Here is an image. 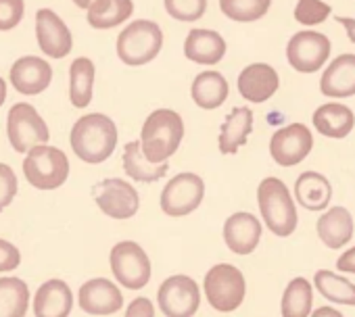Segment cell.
I'll list each match as a JSON object with an SVG mask.
<instances>
[{
	"label": "cell",
	"instance_id": "6da1fadb",
	"mask_svg": "<svg viewBox=\"0 0 355 317\" xmlns=\"http://www.w3.org/2000/svg\"><path fill=\"white\" fill-rule=\"evenodd\" d=\"M71 148L84 163L96 165L113 154L117 146V127L111 117L90 113L80 117L71 127Z\"/></svg>",
	"mask_w": 355,
	"mask_h": 317
},
{
	"label": "cell",
	"instance_id": "7a4b0ae2",
	"mask_svg": "<svg viewBox=\"0 0 355 317\" xmlns=\"http://www.w3.org/2000/svg\"><path fill=\"white\" fill-rule=\"evenodd\" d=\"M184 138V121L171 109L153 111L140 134L142 152L150 163H167V158L180 148Z\"/></svg>",
	"mask_w": 355,
	"mask_h": 317
},
{
	"label": "cell",
	"instance_id": "3957f363",
	"mask_svg": "<svg viewBox=\"0 0 355 317\" xmlns=\"http://www.w3.org/2000/svg\"><path fill=\"white\" fill-rule=\"evenodd\" d=\"M257 205H259V213L263 217L266 228L274 236L288 238L291 234H295L297 224H299L297 207L286 184L280 178L270 176L261 180L257 188Z\"/></svg>",
	"mask_w": 355,
	"mask_h": 317
},
{
	"label": "cell",
	"instance_id": "277c9868",
	"mask_svg": "<svg viewBox=\"0 0 355 317\" xmlns=\"http://www.w3.org/2000/svg\"><path fill=\"white\" fill-rule=\"evenodd\" d=\"M203 292L207 302L220 313L236 311L247 294V282L243 271L232 263H218L209 267L203 280Z\"/></svg>",
	"mask_w": 355,
	"mask_h": 317
},
{
	"label": "cell",
	"instance_id": "5b68a950",
	"mask_svg": "<svg viewBox=\"0 0 355 317\" xmlns=\"http://www.w3.org/2000/svg\"><path fill=\"white\" fill-rule=\"evenodd\" d=\"M24 174L28 184L38 190L61 188L69 178V158L57 146H36L24 161Z\"/></svg>",
	"mask_w": 355,
	"mask_h": 317
},
{
	"label": "cell",
	"instance_id": "8992f818",
	"mask_svg": "<svg viewBox=\"0 0 355 317\" xmlns=\"http://www.w3.org/2000/svg\"><path fill=\"white\" fill-rule=\"evenodd\" d=\"M161 44H163L161 28L153 21L138 19L119 34L117 57L130 67H140L150 63L159 55Z\"/></svg>",
	"mask_w": 355,
	"mask_h": 317
},
{
	"label": "cell",
	"instance_id": "52a82bcc",
	"mask_svg": "<svg viewBox=\"0 0 355 317\" xmlns=\"http://www.w3.org/2000/svg\"><path fill=\"white\" fill-rule=\"evenodd\" d=\"M111 271L117 280L128 290H140L150 282V259L146 251L134 242V240H121L111 248L109 255Z\"/></svg>",
	"mask_w": 355,
	"mask_h": 317
},
{
	"label": "cell",
	"instance_id": "ba28073f",
	"mask_svg": "<svg viewBox=\"0 0 355 317\" xmlns=\"http://www.w3.org/2000/svg\"><path fill=\"white\" fill-rule=\"evenodd\" d=\"M205 199V182L197 174L173 176L161 192V211L167 217H187L195 213Z\"/></svg>",
	"mask_w": 355,
	"mask_h": 317
},
{
	"label": "cell",
	"instance_id": "9c48e42d",
	"mask_svg": "<svg viewBox=\"0 0 355 317\" xmlns=\"http://www.w3.org/2000/svg\"><path fill=\"white\" fill-rule=\"evenodd\" d=\"M157 302L165 317H195L201 305V288L191 275L175 273L159 286Z\"/></svg>",
	"mask_w": 355,
	"mask_h": 317
},
{
	"label": "cell",
	"instance_id": "30bf717a",
	"mask_svg": "<svg viewBox=\"0 0 355 317\" xmlns=\"http://www.w3.org/2000/svg\"><path fill=\"white\" fill-rule=\"evenodd\" d=\"M7 134L11 140V146L17 152H30L36 146H42L49 142V125L38 115V111L28 105L19 102L15 105L7 115Z\"/></svg>",
	"mask_w": 355,
	"mask_h": 317
},
{
	"label": "cell",
	"instance_id": "8fae6325",
	"mask_svg": "<svg viewBox=\"0 0 355 317\" xmlns=\"http://www.w3.org/2000/svg\"><path fill=\"white\" fill-rule=\"evenodd\" d=\"M96 207L111 219H130L140 209L138 190L119 178L103 180L92 190Z\"/></svg>",
	"mask_w": 355,
	"mask_h": 317
},
{
	"label": "cell",
	"instance_id": "7c38bea8",
	"mask_svg": "<svg viewBox=\"0 0 355 317\" xmlns=\"http://www.w3.org/2000/svg\"><path fill=\"white\" fill-rule=\"evenodd\" d=\"M313 148V136L307 125L291 123L280 127L270 140V154L280 167H295Z\"/></svg>",
	"mask_w": 355,
	"mask_h": 317
},
{
	"label": "cell",
	"instance_id": "4fadbf2b",
	"mask_svg": "<svg viewBox=\"0 0 355 317\" xmlns=\"http://www.w3.org/2000/svg\"><path fill=\"white\" fill-rule=\"evenodd\" d=\"M328 55H330V42L324 34H318V32L295 34L286 48L291 67L301 73L318 71L326 63Z\"/></svg>",
	"mask_w": 355,
	"mask_h": 317
},
{
	"label": "cell",
	"instance_id": "5bb4252c",
	"mask_svg": "<svg viewBox=\"0 0 355 317\" xmlns=\"http://www.w3.org/2000/svg\"><path fill=\"white\" fill-rule=\"evenodd\" d=\"M78 305L88 315H113L123 307V294L117 284L107 278H94L82 284L78 294Z\"/></svg>",
	"mask_w": 355,
	"mask_h": 317
},
{
	"label": "cell",
	"instance_id": "9a60e30c",
	"mask_svg": "<svg viewBox=\"0 0 355 317\" xmlns=\"http://www.w3.org/2000/svg\"><path fill=\"white\" fill-rule=\"evenodd\" d=\"M261 221L249 211L232 213L224 224V242L234 255H251L261 240Z\"/></svg>",
	"mask_w": 355,
	"mask_h": 317
},
{
	"label": "cell",
	"instance_id": "2e32d148",
	"mask_svg": "<svg viewBox=\"0 0 355 317\" xmlns=\"http://www.w3.org/2000/svg\"><path fill=\"white\" fill-rule=\"evenodd\" d=\"M36 36L44 55L53 59H63L71 51V34L63 19L51 9H40L36 13Z\"/></svg>",
	"mask_w": 355,
	"mask_h": 317
},
{
	"label": "cell",
	"instance_id": "e0dca14e",
	"mask_svg": "<svg viewBox=\"0 0 355 317\" xmlns=\"http://www.w3.org/2000/svg\"><path fill=\"white\" fill-rule=\"evenodd\" d=\"M315 232L326 248L340 251L353 238V232H355L353 215L345 207H330L326 213H322L318 217Z\"/></svg>",
	"mask_w": 355,
	"mask_h": 317
},
{
	"label": "cell",
	"instance_id": "ac0fdd59",
	"mask_svg": "<svg viewBox=\"0 0 355 317\" xmlns=\"http://www.w3.org/2000/svg\"><path fill=\"white\" fill-rule=\"evenodd\" d=\"M53 67L40 57H24L11 67V84L17 92L34 96L51 86Z\"/></svg>",
	"mask_w": 355,
	"mask_h": 317
},
{
	"label": "cell",
	"instance_id": "d6986e66",
	"mask_svg": "<svg viewBox=\"0 0 355 317\" xmlns=\"http://www.w3.org/2000/svg\"><path fill=\"white\" fill-rule=\"evenodd\" d=\"M278 73L266 63H255L243 69L239 75V92L249 102H266L278 90Z\"/></svg>",
	"mask_w": 355,
	"mask_h": 317
},
{
	"label": "cell",
	"instance_id": "ffe728a7",
	"mask_svg": "<svg viewBox=\"0 0 355 317\" xmlns=\"http://www.w3.org/2000/svg\"><path fill=\"white\" fill-rule=\"evenodd\" d=\"M73 309V292L63 280L44 282L34 296L36 317H69Z\"/></svg>",
	"mask_w": 355,
	"mask_h": 317
},
{
	"label": "cell",
	"instance_id": "44dd1931",
	"mask_svg": "<svg viewBox=\"0 0 355 317\" xmlns=\"http://www.w3.org/2000/svg\"><path fill=\"white\" fill-rule=\"evenodd\" d=\"M320 90L328 98H347L355 94V55L336 57L324 71Z\"/></svg>",
	"mask_w": 355,
	"mask_h": 317
},
{
	"label": "cell",
	"instance_id": "7402d4cb",
	"mask_svg": "<svg viewBox=\"0 0 355 317\" xmlns=\"http://www.w3.org/2000/svg\"><path fill=\"white\" fill-rule=\"evenodd\" d=\"M295 201L307 211H324L332 201V184L318 172H303L295 182Z\"/></svg>",
	"mask_w": 355,
	"mask_h": 317
},
{
	"label": "cell",
	"instance_id": "603a6c76",
	"mask_svg": "<svg viewBox=\"0 0 355 317\" xmlns=\"http://www.w3.org/2000/svg\"><path fill=\"white\" fill-rule=\"evenodd\" d=\"M253 129V113L249 107H236L228 113L220 129V152L222 154H236L241 146L247 144L249 134Z\"/></svg>",
	"mask_w": 355,
	"mask_h": 317
},
{
	"label": "cell",
	"instance_id": "cb8c5ba5",
	"mask_svg": "<svg viewBox=\"0 0 355 317\" xmlns=\"http://www.w3.org/2000/svg\"><path fill=\"white\" fill-rule=\"evenodd\" d=\"M184 55L199 65H216L226 55V42L211 30H193L184 42Z\"/></svg>",
	"mask_w": 355,
	"mask_h": 317
},
{
	"label": "cell",
	"instance_id": "d4e9b609",
	"mask_svg": "<svg viewBox=\"0 0 355 317\" xmlns=\"http://www.w3.org/2000/svg\"><path fill=\"white\" fill-rule=\"evenodd\" d=\"M313 125L315 129L326 138H345L351 134L355 125V115L347 105L340 102H326L313 113Z\"/></svg>",
	"mask_w": 355,
	"mask_h": 317
},
{
	"label": "cell",
	"instance_id": "484cf974",
	"mask_svg": "<svg viewBox=\"0 0 355 317\" xmlns=\"http://www.w3.org/2000/svg\"><path fill=\"white\" fill-rule=\"evenodd\" d=\"M123 172L134 182L153 184V182H159L167 174V163H159V165L150 163L142 152L140 140H134V142H128L123 148Z\"/></svg>",
	"mask_w": 355,
	"mask_h": 317
},
{
	"label": "cell",
	"instance_id": "4316f807",
	"mask_svg": "<svg viewBox=\"0 0 355 317\" xmlns=\"http://www.w3.org/2000/svg\"><path fill=\"white\" fill-rule=\"evenodd\" d=\"M191 94L197 107L211 111L224 105V100L228 98V82L218 71H203L195 78Z\"/></svg>",
	"mask_w": 355,
	"mask_h": 317
},
{
	"label": "cell",
	"instance_id": "83f0119b",
	"mask_svg": "<svg viewBox=\"0 0 355 317\" xmlns=\"http://www.w3.org/2000/svg\"><path fill=\"white\" fill-rule=\"evenodd\" d=\"M313 305V282L305 278H293L284 292L280 302L282 317H309Z\"/></svg>",
	"mask_w": 355,
	"mask_h": 317
},
{
	"label": "cell",
	"instance_id": "f1b7e54d",
	"mask_svg": "<svg viewBox=\"0 0 355 317\" xmlns=\"http://www.w3.org/2000/svg\"><path fill=\"white\" fill-rule=\"evenodd\" d=\"M313 288L330 302L334 305H347L355 307V284H351L347 278L330 271V269H318L313 275Z\"/></svg>",
	"mask_w": 355,
	"mask_h": 317
},
{
	"label": "cell",
	"instance_id": "f546056e",
	"mask_svg": "<svg viewBox=\"0 0 355 317\" xmlns=\"http://www.w3.org/2000/svg\"><path fill=\"white\" fill-rule=\"evenodd\" d=\"M30 288L21 278H0V317H26Z\"/></svg>",
	"mask_w": 355,
	"mask_h": 317
},
{
	"label": "cell",
	"instance_id": "4dcf8cb0",
	"mask_svg": "<svg viewBox=\"0 0 355 317\" xmlns=\"http://www.w3.org/2000/svg\"><path fill=\"white\" fill-rule=\"evenodd\" d=\"M132 11V0H94L88 9V24L96 30H109L123 24Z\"/></svg>",
	"mask_w": 355,
	"mask_h": 317
},
{
	"label": "cell",
	"instance_id": "1f68e13d",
	"mask_svg": "<svg viewBox=\"0 0 355 317\" xmlns=\"http://www.w3.org/2000/svg\"><path fill=\"white\" fill-rule=\"evenodd\" d=\"M94 86V63L90 59H76L69 69V98L71 105L84 109L92 100Z\"/></svg>",
	"mask_w": 355,
	"mask_h": 317
},
{
	"label": "cell",
	"instance_id": "d6a6232c",
	"mask_svg": "<svg viewBox=\"0 0 355 317\" xmlns=\"http://www.w3.org/2000/svg\"><path fill=\"white\" fill-rule=\"evenodd\" d=\"M272 5V0H220V7L226 17L234 21H257Z\"/></svg>",
	"mask_w": 355,
	"mask_h": 317
},
{
	"label": "cell",
	"instance_id": "836d02e7",
	"mask_svg": "<svg viewBox=\"0 0 355 317\" xmlns=\"http://www.w3.org/2000/svg\"><path fill=\"white\" fill-rule=\"evenodd\" d=\"M207 9V0H165V11L178 21H197Z\"/></svg>",
	"mask_w": 355,
	"mask_h": 317
},
{
	"label": "cell",
	"instance_id": "e575fe53",
	"mask_svg": "<svg viewBox=\"0 0 355 317\" xmlns=\"http://www.w3.org/2000/svg\"><path fill=\"white\" fill-rule=\"evenodd\" d=\"M330 15V7L322 0H299L295 9V19L303 26L322 24Z\"/></svg>",
	"mask_w": 355,
	"mask_h": 317
},
{
	"label": "cell",
	"instance_id": "d590c367",
	"mask_svg": "<svg viewBox=\"0 0 355 317\" xmlns=\"http://www.w3.org/2000/svg\"><path fill=\"white\" fill-rule=\"evenodd\" d=\"M24 0H0V32L13 30L24 17Z\"/></svg>",
	"mask_w": 355,
	"mask_h": 317
},
{
	"label": "cell",
	"instance_id": "8d00e7d4",
	"mask_svg": "<svg viewBox=\"0 0 355 317\" xmlns=\"http://www.w3.org/2000/svg\"><path fill=\"white\" fill-rule=\"evenodd\" d=\"M17 194V176L15 172L0 163V211H5Z\"/></svg>",
	"mask_w": 355,
	"mask_h": 317
},
{
	"label": "cell",
	"instance_id": "74e56055",
	"mask_svg": "<svg viewBox=\"0 0 355 317\" xmlns=\"http://www.w3.org/2000/svg\"><path fill=\"white\" fill-rule=\"evenodd\" d=\"M21 263V253L15 244L0 238V271H13Z\"/></svg>",
	"mask_w": 355,
	"mask_h": 317
},
{
	"label": "cell",
	"instance_id": "f35d334b",
	"mask_svg": "<svg viewBox=\"0 0 355 317\" xmlns=\"http://www.w3.org/2000/svg\"><path fill=\"white\" fill-rule=\"evenodd\" d=\"M125 317H155V307L153 300L146 296H138L134 298L128 309H125Z\"/></svg>",
	"mask_w": 355,
	"mask_h": 317
},
{
	"label": "cell",
	"instance_id": "ab89813d",
	"mask_svg": "<svg viewBox=\"0 0 355 317\" xmlns=\"http://www.w3.org/2000/svg\"><path fill=\"white\" fill-rule=\"evenodd\" d=\"M336 269L343 273H355V246L345 251L338 259H336Z\"/></svg>",
	"mask_w": 355,
	"mask_h": 317
},
{
	"label": "cell",
	"instance_id": "60d3db41",
	"mask_svg": "<svg viewBox=\"0 0 355 317\" xmlns=\"http://www.w3.org/2000/svg\"><path fill=\"white\" fill-rule=\"evenodd\" d=\"M309 317H345V315L338 309H334V307H320V309L311 311Z\"/></svg>",
	"mask_w": 355,
	"mask_h": 317
},
{
	"label": "cell",
	"instance_id": "b9f144b4",
	"mask_svg": "<svg viewBox=\"0 0 355 317\" xmlns=\"http://www.w3.org/2000/svg\"><path fill=\"white\" fill-rule=\"evenodd\" d=\"M336 21L345 26L349 40H351V42H355V19H351V17H336Z\"/></svg>",
	"mask_w": 355,
	"mask_h": 317
},
{
	"label": "cell",
	"instance_id": "7bdbcfd3",
	"mask_svg": "<svg viewBox=\"0 0 355 317\" xmlns=\"http://www.w3.org/2000/svg\"><path fill=\"white\" fill-rule=\"evenodd\" d=\"M5 100H7V84H5L3 78H0V107H3Z\"/></svg>",
	"mask_w": 355,
	"mask_h": 317
},
{
	"label": "cell",
	"instance_id": "ee69618b",
	"mask_svg": "<svg viewBox=\"0 0 355 317\" xmlns=\"http://www.w3.org/2000/svg\"><path fill=\"white\" fill-rule=\"evenodd\" d=\"M73 3L80 7V9H90L92 7V3H94V0H73Z\"/></svg>",
	"mask_w": 355,
	"mask_h": 317
}]
</instances>
